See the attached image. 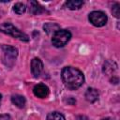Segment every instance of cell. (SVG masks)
<instances>
[{"instance_id":"8","label":"cell","mask_w":120,"mask_h":120,"mask_svg":"<svg viewBox=\"0 0 120 120\" xmlns=\"http://www.w3.org/2000/svg\"><path fill=\"white\" fill-rule=\"evenodd\" d=\"M28 8H29V12L33 15H38V14H40L45 11L43 7H41L39 5V3H38L37 1H29Z\"/></svg>"},{"instance_id":"20","label":"cell","mask_w":120,"mask_h":120,"mask_svg":"<svg viewBox=\"0 0 120 120\" xmlns=\"http://www.w3.org/2000/svg\"><path fill=\"white\" fill-rule=\"evenodd\" d=\"M1 98H2V96H1V94H0V101H1Z\"/></svg>"},{"instance_id":"17","label":"cell","mask_w":120,"mask_h":120,"mask_svg":"<svg viewBox=\"0 0 120 120\" xmlns=\"http://www.w3.org/2000/svg\"><path fill=\"white\" fill-rule=\"evenodd\" d=\"M0 120H11L10 116L8 114H0Z\"/></svg>"},{"instance_id":"18","label":"cell","mask_w":120,"mask_h":120,"mask_svg":"<svg viewBox=\"0 0 120 120\" xmlns=\"http://www.w3.org/2000/svg\"><path fill=\"white\" fill-rule=\"evenodd\" d=\"M76 120H88V118L85 115H79V116H77Z\"/></svg>"},{"instance_id":"9","label":"cell","mask_w":120,"mask_h":120,"mask_svg":"<svg viewBox=\"0 0 120 120\" xmlns=\"http://www.w3.org/2000/svg\"><path fill=\"white\" fill-rule=\"evenodd\" d=\"M99 97V93L96 88H88L85 92V98L88 102H95L98 99Z\"/></svg>"},{"instance_id":"16","label":"cell","mask_w":120,"mask_h":120,"mask_svg":"<svg viewBox=\"0 0 120 120\" xmlns=\"http://www.w3.org/2000/svg\"><path fill=\"white\" fill-rule=\"evenodd\" d=\"M112 13L116 18H119L120 17V5L118 3H116V4H114L112 6Z\"/></svg>"},{"instance_id":"3","label":"cell","mask_w":120,"mask_h":120,"mask_svg":"<svg viewBox=\"0 0 120 120\" xmlns=\"http://www.w3.org/2000/svg\"><path fill=\"white\" fill-rule=\"evenodd\" d=\"M2 51H3V63L8 67L11 68L15 60L18 56V50L10 45H2Z\"/></svg>"},{"instance_id":"13","label":"cell","mask_w":120,"mask_h":120,"mask_svg":"<svg viewBox=\"0 0 120 120\" xmlns=\"http://www.w3.org/2000/svg\"><path fill=\"white\" fill-rule=\"evenodd\" d=\"M44 30L48 33V34H51L52 32V33H55L57 30H59V26L55 23H52V22H48V23H45L44 26H43Z\"/></svg>"},{"instance_id":"11","label":"cell","mask_w":120,"mask_h":120,"mask_svg":"<svg viewBox=\"0 0 120 120\" xmlns=\"http://www.w3.org/2000/svg\"><path fill=\"white\" fill-rule=\"evenodd\" d=\"M11 101L18 108H23L24 105H25V98H24V97H22L21 95H14V96H12L11 97Z\"/></svg>"},{"instance_id":"19","label":"cell","mask_w":120,"mask_h":120,"mask_svg":"<svg viewBox=\"0 0 120 120\" xmlns=\"http://www.w3.org/2000/svg\"><path fill=\"white\" fill-rule=\"evenodd\" d=\"M102 120H112V118H109V117H107V118H103Z\"/></svg>"},{"instance_id":"1","label":"cell","mask_w":120,"mask_h":120,"mask_svg":"<svg viewBox=\"0 0 120 120\" xmlns=\"http://www.w3.org/2000/svg\"><path fill=\"white\" fill-rule=\"evenodd\" d=\"M62 81L69 90H76L84 82V76L81 70L72 67H66L62 69Z\"/></svg>"},{"instance_id":"15","label":"cell","mask_w":120,"mask_h":120,"mask_svg":"<svg viewBox=\"0 0 120 120\" xmlns=\"http://www.w3.org/2000/svg\"><path fill=\"white\" fill-rule=\"evenodd\" d=\"M25 10H26V8H25V6L22 3H16L14 5V7H13V11L15 13L19 14V15L24 13Z\"/></svg>"},{"instance_id":"14","label":"cell","mask_w":120,"mask_h":120,"mask_svg":"<svg viewBox=\"0 0 120 120\" xmlns=\"http://www.w3.org/2000/svg\"><path fill=\"white\" fill-rule=\"evenodd\" d=\"M46 120H65V117L63 114H61L58 112H52L47 115Z\"/></svg>"},{"instance_id":"10","label":"cell","mask_w":120,"mask_h":120,"mask_svg":"<svg viewBox=\"0 0 120 120\" xmlns=\"http://www.w3.org/2000/svg\"><path fill=\"white\" fill-rule=\"evenodd\" d=\"M117 69V66L114 62H111V61H107L104 63L103 66V72L109 76H112V73L114 71H116Z\"/></svg>"},{"instance_id":"12","label":"cell","mask_w":120,"mask_h":120,"mask_svg":"<svg viewBox=\"0 0 120 120\" xmlns=\"http://www.w3.org/2000/svg\"><path fill=\"white\" fill-rule=\"evenodd\" d=\"M82 5H83V1H79V0H70L66 2V7L71 10L79 9L82 8Z\"/></svg>"},{"instance_id":"6","label":"cell","mask_w":120,"mask_h":120,"mask_svg":"<svg viewBox=\"0 0 120 120\" xmlns=\"http://www.w3.org/2000/svg\"><path fill=\"white\" fill-rule=\"evenodd\" d=\"M33 93L39 98H45L49 95V88L44 83H38L33 88Z\"/></svg>"},{"instance_id":"4","label":"cell","mask_w":120,"mask_h":120,"mask_svg":"<svg viewBox=\"0 0 120 120\" xmlns=\"http://www.w3.org/2000/svg\"><path fill=\"white\" fill-rule=\"evenodd\" d=\"M71 34L69 31L66 29H59L55 33H53L52 38V43L53 46L60 48L65 46L70 39Z\"/></svg>"},{"instance_id":"5","label":"cell","mask_w":120,"mask_h":120,"mask_svg":"<svg viewBox=\"0 0 120 120\" xmlns=\"http://www.w3.org/2000/svg\"><path fill=\"white\" fill-rule=\"evenodd\" d=\"M88 19L89 22L97 27H101L105 25L108 20L106 14L101 11H92L88 16Z\"/></svg>"},{"instance_id":"2","label":"cell","mask_w":120,"mask_h":120,"mask_svg":"<svg viewBox=\"0 0 120 120\" xmlns=\"http://www.w3.org/2000/svg\"><path fill=\"white\" fill-rule=\"evenodd\" d=\"M0 31L7 34V35H9L17 39H20L22 41H28L29 40V37L24 34L23 32L20 31L17 27H15L12 23L10 22H3L0 24Z\"/></svg>"},{"instance_id":"7","label":"cell","mask_w":120,"mask_h":120,"mask_svg":"<svg viewBox=\"0 0 120 120\" xmlns=\"http://www.w3.org/2000/svg\"><path fill=\"white\" fill-rule=\"evenodd\" d=\"M43 69V63L39 58H34L31 61V72L34 77H38Z\"/></svg>"}]
</instances>
